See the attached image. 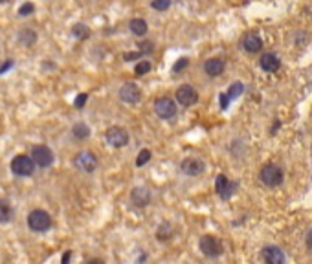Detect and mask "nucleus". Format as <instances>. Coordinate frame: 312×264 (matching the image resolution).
Here are the masks:
<instances>
[{
  "label": "nucleus",
  "mask_w": 312,
  "mask_h": 264,
  "mask_svg": "<svg viewBox=\"0 0 312 264\" xmlns=\"http://www.w3.org/2000/svg\"><path fill=\"white\" fill-rule=\"evenodd\" d=\"M149 70H151L149 61H142V63H138L136 64V68H134L136 76H145V73H149Z\"/></svg>",
  "instance_id": "obj_26"
},
{
  "label": "nucleus",
  "mask_w": 312,
  "mask_h": 264,
  "mask_svg": "<svg viewBox=\"0 0 312 264\" xmlns=\"http://www.w3.org/2000/svg\"><path fill=\"white\" fill-rule=\"evenodd\" d=\"M263 259L266 260L268 264H283L285 262V255L279 248H274V246H268L263 250Z\"/></svg>",
  "instance_id": "obj_16"
},
{
  "label": "nucleus",
  "mask_w": 312,
  "mask_h": 264,
  "mask_svg": "<svg viewBox=\"0 0 312 264\" xmlns=\"http://www.w3.org/2000/svg\"><path fill=\"white\" fill-rule=\"evenodd\" d=\"M33 11H35V6L31 4V2H26V4L20 6L19 15H20V17H28V15H31Z\"/></svg>",
  "instance_id": "obj_28"
},
{
  "label": "nucleus",
  "mask_w": 312,
  "mask_h": 264,
  "mask_svg": "<svg viewBox=\"0 0 312 264\" xmlns=\"http://www.w3.org/2000/svg\"><path fill=\"white\" fill-rule=\"evenodd\" d=\"M261 182L264 183V185H268V187H278V185H281L283 183V169L279 167V165H274V164H268L264 165L263 169H261Z\"/></svg>",
  "instance_id": "obj_1"
},
{
  "label": "nucleus",
  "mask_w": 312,
  "mask_h": 264,
  "mask_svg": "<svg viewBox=\"0 0 312 264\" xmlns=\"http://www.w3.org/2000/svg\"><path fill=\"white\" fill-rule=\"evenodd\" d=\"M130 200L136 207H145L149 206L151 202V191L145 187H134L130 191Z\"/></svg>",
  "instance_id": "obj_13"
},
{
  "label": "nucleus",
  "mask_w": 312,
  "mask_h": 264,
  "mask_svg": "<svg viewBox=\"0 0 312 264\" xmlns=\"http://www.w3.org/2000/svg\"><path fill=\"white\" fill-rule=\"evenodd\" d=\"M171 233H173V231H171V224H169V222H163L162 226L158 228V231H156V239L167 240L169 237H171Z\"/></svg>",
  "instance_id": "obj_23"
},
{
  "label": "nucleus",
  "mask_w": 312,
  "mask_h": 264,
  "mask_svg": "<svg viewBox=\"0 0 312 264\" xmlns=\"http://www.w3.org/2000/svg\"><path fill=\"white\" fill-rule=\"evenodd\" d=\"M120 99L127 105H136L142 99V90L134 83H125L123 87L120 88Z\"/></svg>",
  "instance_id": "obj_7"
},
{
  "label": "nucleus",
  "mask_w": 312,
  "mask_h": 264,
  "mask_svg": "<svg viewBox=\"0 0 312 264\" xmlns=\"http://www.w3.org/2000/svg\"><path fill=\"white\" fill-rule=\"evenodd\" d=\"M177 101L184 106H193L198 101V92L191 85H182L177 90Z\"/></svg>",
  "instance_id": "obj_10"
},
{
  "label": "nucleus",
  "mask_w": 312,
  "mask_h": 264,
  "mask_svg": "<svg viewBox=\"0 0 312 264\" xmlns=\"http://www.w3.org/2000/svg\"><path fill=\"white\" fill-rule=\"evenodd\" d=\"M228 101H230V97L226 96V94H222L221 96V108H228Z\"/></svg>",
  "instance_id": "obj_33"
},
{
  "label": "nucleus",
  "mask_w": 312,
  "mask_h": 264,
  "mask_svg": "<svg viewBox=\"0 0 312 264\" xmlns=\"http://www.w3.org/2000/svg\"><path fill=\"white\" fill-rule=\"evenodd\" d=\"M72 33H74V37L81 39V41H85V39L90 37V29H88L85 24H76V26L72 28Z\"/></svg>",
  "instance_id": "obj_22"
},
{
  "label": "nucleus",
  "mask_w": 312,
  "mask_h": 264,
  "mask_svg": "<svg viewBox=\"0 0 312 264\" xmlns=\"http://www.w3.org/2000/svg\"><path fill=\"white\" fill-rule=\"evenodd\" d=\"M87 99H88L87 94H79V96L76 97V101H74V106H76V108H83L85 103H87Z\"/></svg>",
  "instance_id": "obj_29"
},
{
  "label": "nucleus",
  "mask_w": 312,
  "mask_h": 264,
  "mask_svg": "<svg viewBox=\"0 0 312 264\" xmlns=\"http://www.w3.org/2000/svg\"><path fill=\"white\" fill-rule=\"evenodd\" d=\"M198 246H200L202 253L207 255V257H219V255L222 253V244L215 239V237H212V235H204V237H202L200 242H198Z\"/></svg>",
  "instance_id": "obj_8"
},
{
  "label": "nucleus",
  "mask_w": 312,
  "mask_h": 264,
  "mask_svg": "<svg viewBox=\"0 0 312 264\" xmlns=\"http://www.w3.org/2000/svg\"><path fill=\"white\" fill-rule=\"evenodd\" d=\"M242 90H245V87H242V83H233L230 87V90H228V94L226 96L230 97V99H235L237 96H240L242 94Z\"/></svg>",
  "instance_id": "obj_24"
},
{
  "label": "nucleus",
  "mask_w": 312,
  "mask_h": 264,
  "mask_svg": "<svg viewBox=\"0 0 312 264\" xmlns=\"http://www.w3.org/2000/svg\"><path fill=\"white\" fill-rule=\"evenodd\" d=\"M187 63H189V61H187L186 57H182V59H180V61H178V63L173 66V70H175V72H180L182 68H186V66H187Z\"/></svg>",
  "instance_id": "obj_30"
},
{
  "label": "nucleus",
  "mask_w": 312,
  "mask_h": 264,
  "mask_svg": "<svg viewBox=\"0 0 312 264\" xmlns=\"http://www.w3.org/2000/svg\"><path fill=\"white\" fill-rule=\"evenodd\" d=\"M31 160L39 167H48L53 162V153L46 145H35L33 149H31Z\"/></svg>",
  "instance_id": "obj_5"
},
{
  "label": "nucleus",
  "mask_w": 312,
  "mask_h": 264,
  "mask_svg": "<svg viewBox=\"0 0 312 264\" xmlns=\"http://www.w3.org/2000/svg\"><path fill=\"white\" fill-rule=\"evenodd\" d=\"M28 226L29 230L37 231V233L48 231L52 228V216L46 211H43V209H35L28 215Z\"/></svg>",
  "instance_id": "obj_2"
},
{
  "label": "nucleus",
  "mask_w": 312,
  "mask_h": 264,
  "mask_svg": "<svg viewBox=\"0 0 312 264\" xmlns=\"http://www.w3.org/2000/svg\"><path fill=\"white\" fill-rule=\"evenodd\" d=\"M35 169L33 160L26 156V154H19L11 160V173L17 174V176H31Z\"/></svg>",
  "instance_id": "obj_3"
},
{
  "label": "nucleus",
  "mask_w": 312,
  "mask_h": 264,
  "mask_svg": "<svg viewBox=\"0 0 312 264\" xmlns=\"http://www.w3.org/2000/svg\"><path fill=\"white\" fill-rule=\"evenodd\" d=\"M151 50H153V44L151 43H140V52H142V55H144V53H149Z\"/></svg>",
  "instance_id": "obj_31"
},
{
  "label": "nucleus",
  "mask_w": 312,
  "mask_h": 264,
  "mask_svg": "<svg viewBox=\"0 0 312 264\" xmlns=\"http://www.w3.org/2000/svg\"><path fill=\"white\" fill-rule=\"evenodd\" d=\"M182 173H186L187 176H198V174L204 173V162L198 158H186L180 164Z\"/></svg>",
  "instance_id": "obj_12"
},
{
  "label": "nucleus",
  "mask_w": 312,
  "mask_h": 264,
  "mask_svg": "<svg viewBox=\"0 0 312 264\" xmlns=\"http://www.w3.org/2000/svg\"><path fill=\"white\" fill-rule=\"evenodd\" d=\"M19 41L24 44V46H33V44L37 43V33H35L33 29H29V28L20 29Z\"/></svg>",
  "instance_id": "obj_18"
},
{
  "label": "nucleus",
  "mask_w": 312,
  "mask_h": 264,
  "mask_svg": "<svg viewBox=\"0 0 312 264\" xmlns=\"http://www.w3.org/2000/svg\"><path fill=\"white\" fill-rule=\"evenodd\" d=\"M149 160H151V150L149 149H144L142 153L138 154V158H136V165H138V167H144V165L147 164Z\"/></svg>",
  "instance_id": "obj_25"
},
{
  "label": "nucleus",
  "mask_w": 312,
  "mask_h": 264,
  "mask_svg": "<svg viewBox=\"0 0 312 264\" xmlns=\"http://www.w3.org/2000/svg\"><path fill=\"white\" fill-rule=\"evenodd\" d=\"M215 189H217V193H219V197L228 200V198L233 195V191L237 189V183L230 182L224 174H219V176H217V182H215Z\"/></svg>",
  "instance_id": "obj_11"
},
{
  "label": "nucleus",
  "mask_w": 312,
  "mask_h": 264,
  "mask_svg": "<svg viewBox=\"0 0 312 264\" xmlns=\"http://www.w3.org/2000/svg\"><path fill=\"white\" fill-rule=\"evenodd\" d=\"M259 64L264 72H275L281 66V61H279V57L275 53H263L259 59Z\"/></svg>",
  "instance_id": "obj_15"
},
{
  "label": "nucleus",
  "mask_w": 312,
  "mask_h": 264,
  "mask_svg": "<svg viewBox=\"0 0 312 264\" xmlns=\"http://www.w3.org/2000/svg\"><path fill=\"white\" fill-rule=\"evenodd\" d=\"M11 218H13V209H11V206L8 204V202L0 200V222H10Z\"/></svg>",
  "instance_id": "obj_20"
},
{
  "label": "nucleus",
  "mask_w": 312,
  "mask_h": 264,
  "mask_svg": "<svg viewBox=\"0 0 312 264\" xmlns=\"http://www.w3.org/2000/svg\"><path fill=\"white\" fill-rule=\"evenodd\" d=\"M105 141L111 147H114V149H121V147H125V145L129 143V134L121 127H111L105 132Z\"/></svg>",
  "instance_id": "obj_4"
},
{
  "label": "nucleus",
  "mask_w": 312,
  "mask_h": 264,
  "mask_svg": "<svg viewBox=\"0 0 312 264\" xmlns=\"http://www.w3.org/2000/svg\"><path fill=\"white\" fill-rule=\"evenodd\" d=\"M130 31L134 35H138V37H144L145 33H147V22L142 19H134V20H130V24H129Z\"/></svg>",
  "instance_id": "obj_19"
},
{
  "label": "nucleus",
  "mask_w": 312,
  "mask_h": 264,
  "mask_svg": "<svg viewBox=\"0 0 312 264\" xmlns=\"http://www.w3.org/2000/svg\"><path fill=\"white\" fill-rule=\"evenodd\" d=\"M11 66H13V61H6V63L2 64V66H0V76H2V73H6V72H8V70H10Z\"/></svg>",
  "instance_id": "obj_32"
},
{
  "label": "nucleus",
  "mask_w": 312,
  "mask_h": 264,
  "mask_svg": "<svg viewBox=\"0 0 312 264\" xmlns=\"http://www.w3.org/2000/svg\"><path fill=\"white\" fill-rule=\"evenodd\" d=\"M72 132L77 139H87L88 136H90V129H88V125H85V123H76Z\"/></svg>",
  "instance_id": "obj_21"
},
{
  "label": "nucleus",
  "mask_w": 312,
  "mask_h": 264,
  "mask_svg": "<svg viewBox=\"0 0 312 264\" xmlns=\"http://www.w3.org/2000/svg\"><path fill=\"white\" fill-rule=\"evenodd\" d=\"M154 112L162 118V120H171L175 114H177V103L169 97H160L154 103Z\"/></svg>",
  "instance_id": "obj_6"
},
{
  "label": "nucleus",
  "mask_w": 312,
  "mask_h": 264,
  "mask_svg": "<svg viewBox=\"0 0 312 264\" xmlns=\"http://www.w3.org/2000/svg\"><path fill=\"white\" fill-rule=\"evenodd\" d=\"M68 260H70V251H66V253L62 255V264H66Z\"/></svg>",
  "instance_id": "obj_35"
},
{
  "label": "nucleus",
  "mask_w": 312,
  "mask_h": 264,
  "mask_svg": "<svg viewBox=\"0 0 312 264\" xmlns=\"http://www.w3.org/2000/svg\"><path fill=\"white\" fill-rule=\"evenodd\" d=\"M74 164H76L77 169H81L83 173H92L97 167V158L88 150H83L74 158Z\"/></svg>",
  "instance_id": "obj_9"
},
{
  "label": "nucleus",
  "mask_w": 312,
  "mask_h": 264,
  "mask_svg": "<svg viewBox=\"0 0 312 264\" xmlns=\"http://www.w3.org/2000/svg\"><path fill=\"white\" fill-rule=\"evenodd\" d=\"M204 72L210 77H219L224 72V61L222 59H207L204 64Z\"/></svg>",
  "instance_id": "obj_17"
},
{
  "label": "nucleus",
  "mask_w": 312,
  "mask_h": 264,
  "mask_svg": "<svg viewBox=\"0 0 312 264\" xmlns=\"http://www.w3.org/2000/svg\"><path fill=\"white\" fill-rule=\"evenodd\" d=\"M305 240H307V248H308V250L312 251V230H310V231H308V233H307V239H305Z\"/></svg>",
  "instance_id": "obj_34"
},
{
  "label": "nucleus",
  "mask_w": 312,
  "mask_h": 264,
  "mask_svg": "<svg viewBox=\"0 0 312 264\" xmlns=\"http://www.w3.org/2000/svg\"><path fill=\"white\" fill-rule=\"evenodd\" d=\"M151 6H153L156 11H165V10H169V6H171V0H153V2H151Z\"/></svg>",
  "instance_id": "obj_27"
},
{
  "label": "nucleus",
  "mask_w": 312,
  "mask_h": 264,
  "mask_svg": "<svg viewBox=\"0 0 312 264\" xmlns=\"http://www.w3.org/2000/svg\"><path fill=\"white\" fill-rule=\"evenodd\" d=\"M0 2H6V0H0Z\"/></svg>",
  "instance_id": "obj_36"
},
{
  "label": "nucleus",
  "mask_w": 312,
  "mask_h": 264,
  "mask_svg": "<svg viewBox=\"0 0 312 264\" xmlns=\"http://www.w3.org/2000/svg\"><path fill=\"white\" fill-rule=\"evenodd\" d=\"M240 44H242V48L250 53H257L263 48V41H261L259 35H255V33H246L245 37H242V41H240Z\"/></svg>",
  "instance_id": "obj_14"
}]
</instances>
